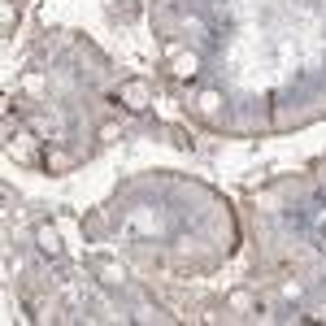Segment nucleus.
<instances>
[{"mask_svg":"<svg viewBox=\"0 0 326 326\" xmlns=\"http://www.w3.org/2000/svg\"><path fill=\"white\" fill-rule=\"evenodd\" d=\"M178 74H196V57H183V61H178Z\"/></svg>","mask_w":326,"mask_h":326,"instance_id":"7ed1b4c3","label":"nucleus"},{"mask_svg":"<svg viewBox=\"0 0 326 326\" xmlns=\"http://www.w3.org/2000/svg\"><path fill=\"white\" fill-rule=\"evenodd\" d=\"M100 274H105V283H118V278H122L118 265H100Z\"/></svg>","mask_w":326,"mask_h":326,"instance_id":"f03ea898","label":"nucleus"},{"mask_svg":"<svg viewBox=\"0 0 326 326\" xmlns=\"http://www.w3.org/2000/svg\"><path fill=\"white\" fill-rule=\"evenodd\" d=\"M39 248L48 252V257H53L57 248H61V244H57V230H48V226H39Z\"/></svg>","mask_w":326,"mask_h":326,"instance_id":"f257e3e1","label":"nucleus"}]
</instances>
